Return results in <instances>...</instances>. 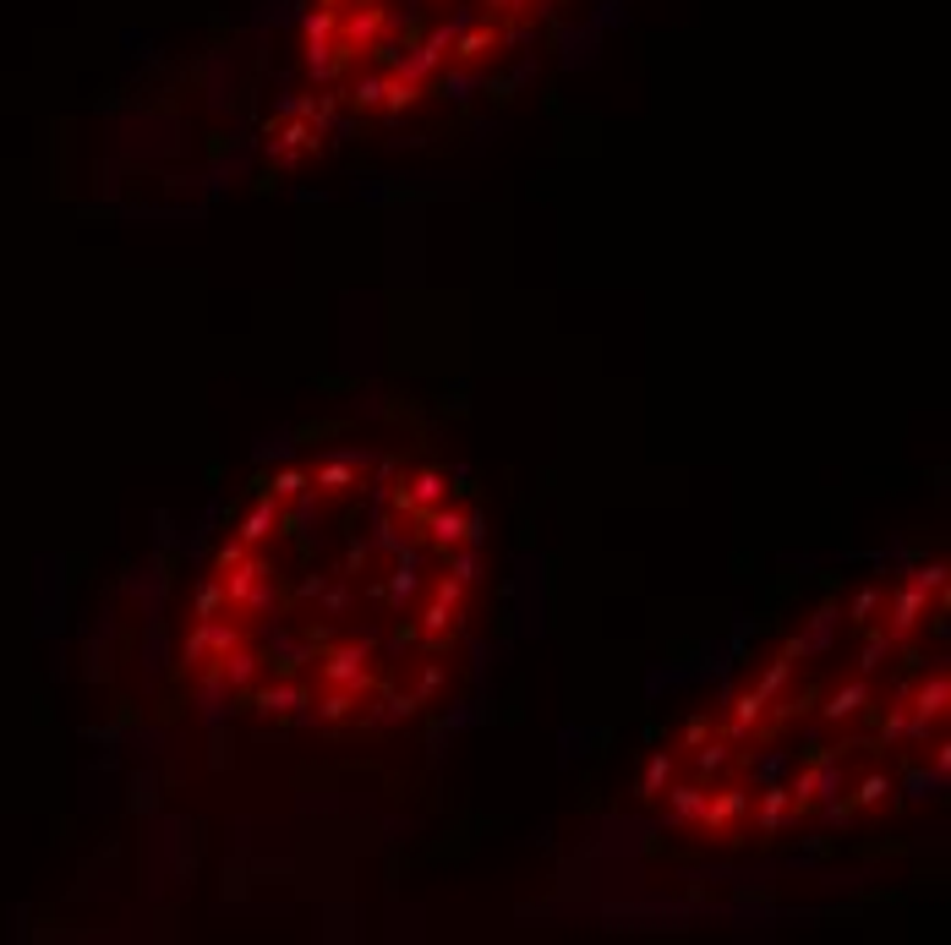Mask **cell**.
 <instances>
[{
    "instance_id": "obj_1",
    "label": "cell",
    "mask_w": 951,
    "mask_h": 945,
    "mask_svg": "<svg viewBox=\"0 0 951 945\" xmlns=\"http://www.w3.org/2000/svg\"><path fill=\"white\" fill-rule=\"evenodd\" d=\"M482 519L444 470L334 454L257 487L197 596L187 667L279 722H388L454 656Z\"/></svg>"
},
{
    "instance_id": "obj_2",
    "label": "cell",
    "mask_w": 951,
    "mask_h": 945,
    "mask_svg": "<svg viewBox=\"0 0 951 945\" xmlns=\"http://www.w3.org/2000/svg\"><path fill=\"white\" fill-rule=\"evenodd\" d=\"M558 0H307V71L334 105L405 116L508 61Z\"/></svg>"
}]
</instances>
